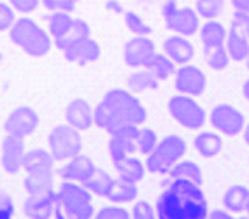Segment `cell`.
I'll return each instance as SVG.
<instances>
[{"label": "cell", "instance_id": "1", "mask_svg": "<svg viewBox=\"0 0 249 219\" xmlns=\"http://www.w3.org/2000/svg\"><path fill=\"white\" fill-rule=\"evenodd\" d=\"M156 218L160 219H204L207 200L202 186L188 179H169L156 200Z\"/></svg>", "mask_w": 249, "mask_h": 219}, {"label": "cell", "instance_id": "2", "mask_svg": "<svg viewBox=\"0 0 249 219\" xmlns=\"http://www.w3.org/2000/svg\"><path fill=\"white\" fill-rule=\"evenodd\" d=\"M95 111V125L111 135L114 130L130 125H142L147 118L146 107L134 95L121 88L109 90L98 102Z\"/></svg>", "mask_w": 249, "mask_h": 219}, {"label": "cell", "instance_id": "3", "mask_svg": "<svg viewBox=\"0 0 249 219\" xmlns=\"http://www.w3.org/2000/svg\"><path fill=\"white\" fill-rule=\"evenodd\" d=\"M9 37L14 44L34 58H40L48 54L53 44V37L42 27H39L34 19L19 18L9 28Z\"/></svg>", "mask_w": 249, "mask_h": 219}, {"label": "cell", "instance_id": "4", "mask_svg": "<svg viewBox=\"0 0 249 219\" xmlns=\"http://www.w3.org/2000/svg\"><path fill=\"white\" fill-rule=\"evenodd\" d=\"M186 142L178 135H169L158 142L146 158V168L153 174H169L174 165L184 156Z\"/></svg>", "mask_w": 249, "mask_h": 219}, {"label": "cell", "instance_id": "5", "mask_svg": "<svg viewBox=\"0 0 249 219\" xmlns=\"http://www.w3.org/2000/svg\"><path fill=\"white\" fill-rule=\"evenodd\" d=\"M58 193H60L63 212H65L67 218H77V219L93 218L91 191L88 188H85L81 183L77 184L74 181H63Z\"/></svg>", "mask_w": 249, "mask_h": 219}, {"label": "cell", "instance_id": "6", "mask_svg": "<svg viewBox=\"0 0 249 219\" xmlns=\"http://www.w3.org/2000/svg\"><path fill=\"white\" fill-rule=\"evenodd\" d=\"M79 132L81 130L74 128L72 125H60L53 128V132L49 134L48 146L54 161L71 160L79 154L83 149V137Z\"/></svg>", "mask_w": 249, "mask_h": 219}, {"label": "cell", "instance_id": "7", "mask_svg": "<svg viewBox=\"0 0 249 219\" xmlns=\"http://www.w3.org/2000/svg\"><path fill=\"white\" fill-rule=\"evenodd\" d=\"M169 114L182 128L200 130L205 123V112L202 105L195 102L190 95H176L169 100Z\"/></svg>", "mask_w": 249, "mask_h": 219}, {"label": "cell", "instance_id": "8", "mask_svg": "<svg viewBox=\"0 0 249 219\" xmlns=\"http://www.w3.org/2000/svg\"><path fill=\"white\" fill-rule=\"evenodd\" d=\"M200 14L192 11L190 7L179 9L176 5V0H167L163 5V18L167 28L181 35H195L200 28Z\"/></svg>", "mask_w": 249, "mask_h": 219}, {"label": "cell", "instance_id": "9", "mask_svg": "<svg viewBox=\"0 0 249 219\" xmlns=\"http://www.w3.org/2000/svg\"><path fill=\"white\" fill-rule=\"evenodd\" d=\"M23 212L32 219H62L63 205L60 193L49 191L44 195H30L23 203Z\"/></svg>", "mask_w": 249, "mask_h": 219}, {"label": "cell", "instance_id": "10", "mask_svg": "<svg viewBox=\"0 0 249 219\" xmlns=\"http://www.w3.org/2000/svg\"><path fill=\"white\" fill-rule=\"evenodd\" d=\"M211 125L221 135L237 137L244 130V116L230 103H219L211 112Z\"/></svg>", "mask_w": 249, "mask_h": 219}, {"label": "cell", "instance_id": "11", "mask_svg": "<svg viewBox=\"0 0 249 219\" xmlns=\"http://www.w3.org/2000/svg\"><path fill=\"white\" fill-rule=\"evenodd\" d=\"M137 135L139 126L135 125L123 126L112 132L109 139V154H111L112 163L137 152Z\"/></svg>", "mask_w": 249, "mask_h": 219}, {"label": "cell", "instance_id": "12", "mask_svg": "<svg viewBox=\"0 0 249 219\" xmlns=\"http://www.w3.org/2000/svg\"><path fill=\"white\" fill-rule=\"evenodd\" d=\"M205 84H207V77L205 74L195 65H188L184 63L181 68L176 70L174 77V88L178 93L190 95V97H198L204 93Z\"/></svg>", "mask_w": 249, "mask_h": 219}, {"label": "cell", "instance_id": "13", "mask_svg": "<svg viewBox=\"0 0 249 219\" xmlns=\"http://www.w3.org/2000/svg\"><path fill=\"white\" fill-rule=\"evenodd\" d=\"M37 126H39V116H37V112L34 109L27 107V105L14 109L4 123L5 134L23 137V139L34 134Z\"/></svg>", "mask_w": 249, "mask_h": 219}, {"label": "cell", "instance_id": "14", "mask_svg": "<svg viewBox=\"0 0 249 219\" xmlns=\"http://www.w3.org/2000/svg\"><path fill=\"white\" fill-rule=\"evenodd\" d=\"M25 139L23 137H16V135H9L2 140V168L7 174H18L19 168H23V161H25Z\"/></svg>", "mask_w": 249, "mask_h": 219}, {"label": "cell", "instance_id": "15", "mask_svg": "<svg viewBox=\"0 0 249 219\" xmlns=\"http://www.w3.org/2000/svg\"><path fill=\"white\" fill-rule=\"evenodd\" d=\"M155 53V42L151 39H147V35H137L134 39H130L124 46V63L132 68L146 67Z\"/></svg>", "mask_w": 249, "mask_h": 219}, {"label": "cell", "instance_id": "16", "mask_svg": "<svg viewBox=\"0 0 249 219\" xmlns=\"http://www.w3.org/2000/svg\"><path fill=\"white\" fill-rule=\"evenodd\" d=\"M95 163L85 154H77V156L67 160V163L60 168V177L63 181H74V183H85L89 175L95 172Z\"/></svg>", "mask_w": 249, "mask_h": 219}, {"label": "cell", "instance_id": "17", "mask_svg": "<svg viewBox=\"0 0 249 219\" xmlns=\"http://www.w3.org/2000/svg\"><path fill=\"white\" fill-rule=\"evenodd\" d=\"M65 119L69 125L77 130H89V126L95 125V111L89 107V103L83 99H74L65 109Z\"/></svg>", "mask_w": 249, "mask_h": 219}, {"label": "cell", "instance_id": "18", "mask_svg": "<svg viewBox=\"0 0 249 219\" xmlns=\"http://www.w3.org/2000/svg\"><path fill=\"white\" fill-rule=\"evenodd\" d=\"M63 54H65V58L69 62L77 63V65H88V63L98 60L100 46L89 37V39H83L79 42H76V44L69 46L67 50H63Z\"/></svg>", "mask_w": 249, "mask_h": 219}, {"label": "cell", "instance_id": "19", "mask_svg": "<svg viewBox=\"0 0 249 219\" xmlns=\"http://www.w3.org/2000/svg\"><path fill=\"white\" fill-rule=\"evenodd\" d=\"M165 54L172 58L179 65H184V63L192 62L193 56H195V48L190 40L186 39V35H172L165 40L163 44Z\"/></svg>", "mask_w": 249, "mask_h": 219}, {"label": "cell", "instance_id": "20", "mask_svg": "<svg viewBox=\"0 0 249 219\" xmlns=\"http://www.w3.org/2000/svg\"><path fill=\"white\" fill-rule=\"evenodd\" d=\"M53 154L46 149H32L25 154L23 168L27 170V174L53 175Z\"/></svg>", "mask_w": 249, "mask_h": 219}, {"label": "cell", "instance_id": "21", "mask_svg": "<svg viewBox=\"0 0 249 219\" xmlns=\"http://www.w3.org/2000/svg\"><path fill=\"white\" fill-rule=\"evenodd\" d=\"M114 168L118 172V177L128 183L137 184L139 181H142L144 174H146V165L139 158L126 156L120 161H114Z\"/></svg>", "mask_w": 249, "mask_h": 219}, {"label": "cell", "instance_id": "22", "mask_svg": "<svg viewBox=\"0 0 249 219\" xmlns=\"http://www.w3.org/2000/svg\"><path fill=\"white\" fill-rule=\"evenodd\" d=\"M223 203H225V209L230 212H244L249 205V189L246 186H240V184L230 186L225 191Z\"/></svg>", "mask_w": 249, "mask_h": 219}, {"label": "cell", "instance_id": "23", "mask_svg": "<svg viewBox=\"0 0 249 219\" xmlns=\"http://www.w3.org/2000/svg\"><path fill=\"white\" fill-rule=\"evenodd\" d=\"M44 21L48 23V32L49 35L53 37V42H56L58 39H62L67 30L71 28L74 18L71 16V13H63V11H53L51 14L44 16Z\"/></svg>", "mask_w": 249, "mask_h": 219}, {"label": "cell", "instance_id": "24", "mask_svg": "<svg viewBox=\"0 0 249 219\" xmlns=\"http://www.w3.org/2000/svg\"><path fill=\"white\" fill-rule=\"evenodd\" d=\"M91 37V30H89V25L86 21H83V19H74L71 25V28L67 30V34L62 37V39H58L56 42H54V46H56L58 50H67L69 46L76 44V42H79V40L83 39H89Z\"/></svg>", "mask_w": 249, "mask_h": 219}, {"label": "cell", "instance_id": "25", "mask_svg": "<svg viewBox=\"0 0 249 219\" xmlns=\"http://www.w3.org/2000/svg\"><path fill=\"white\" fill-rule=\"evenodd\" d=\"M195 149L198 154L204 158H214L218 156L223 149V140L218 134L213 132H202L200 135L195 137Z\"/></svg>", "mask_w": 249, "mask_h": 219}, {"label": "cell", "instance_id": "26", "mask_svg": "<svg viewBox=\"0 0 249 219\" xmlns=\"http://www.w3.org/2000/svg\"><path fill=\"white\" fill-rule=\"evenodd\" d=\"M114 181L116 179H112L106 170L95 168V172L89 175L85 183H83V186H85V188H88L89 191L93 193V195H98V197L107 198L109 191L112 189V184H114Z\"/></svg>", "mask_w": 249, "mask_h": 219}, {"label": "cell", "instance_id": "27", "mask_svg": "<svg viewBox=\"0 0 249 219\" xmlns=\"http://www.w3.org/2000/svg\"><path fill=\"white\" fill-rule=\"evenodd\" d=\"M137 195V186L134 183H128V181H123L118 177L112 184V189L107 195V200H111L112 203H128V202L135 200Z\"/></svg>", "mask_w": 249, "mask_h": 219}, {"label": "cell", "instance_id": "28", "mask_svg": "<svg viewBox=\"0 0 249 219\" xmlns=\"http://www.w3.org/2000/svg\"><path fill=\"white\" fill-rule=\"evenodd\" d=\"M169 177L170 179H188V181H193L195 184L202 186L204 183V177H202V170L200 167L196 165L195 161H178L174 168L169 172Z\"/></svg>", "mask_w": 249, "mask_h": 219}, {"label": "cell", "instance_id": "29", "mask_svg": "<svg viewBox=\"0 0 249 219\" xmlns=\"http://www.w3.org/2000/svg\"><path fill=\"white\" fill-rule=\"evenodd\" d=\"M204 56L205 63L214 70H223L227 68L230 62V54L227 51V44H209L204 46Z\"/></svg>", "mask_w": 249, "mask_h": 219}, {"label": "cell", "instance_id": "30", "mask_svg": "<svg viewBox=\"0 0 249 219\" xmlns=\"http://www.w3.org/2000/svg\"><path fill=\"white\" fill-rule=\"evenodd\" d=\"M126 84H128V88L132 91L156 90V88H160V79H158L149 68H146V70L134 72V74L128 77V83H126Z\"/></svg>", "mask_w": 249, "mask_h": 219}, {"label": "cell", "instance_id": "31", "mask_svg": "<svg viewBox=\"0 0 249 219\" xmlns=\"http://www.w3.org/2000/svg\"><path fill=\"white\" fill-rule=\"evenodd\" d=\"M227 51L230 54V60L233 62H244L249 54V40L246 37L239 35L235 32H228L227 35Z\"/></svg>", "mask_w": 249, "mask_h": 219}, {"label": "cell", "instance_id": "32", "mask_svg": "<svg viewBox=\"0 0 249 219\" xmlns=\"http://www.w3.org/2000/svg\"><path fill=\"white\" fill-rule=\"evenodd\" d=\"M144 68H149L158 79L165 81V79H169L174 72H176V62H174L172 58H169L167 54L155 53L153 54V58L147 62V65Z\"/></svg>", "mask_w": 249, "mask_h": 219}, {"label": "cell", "instance_id": "33", "mask_svg": "<svg viewBox=\"0 0 249 219\" xmlns=\"http://www.w3.org/2000/svg\"><path fill=\"white\" fill-rule=\"evenodd\" d=\"M227 35H228V32L225 30V27H223L221 23L209 19L205 25H202L200 39H202V44L204 46L225 44V42H227Z\"/></svg>", "mask_w": 249, "mask_h": 219}, {"label": "cell", "instance_id": "34", "mask_svg": "<svg viewBox=\"0 0 249 219\" xmlns=\"http://www.w3.org/2000/svg\"><path fill=\"white\" fill-rule=\"evenodd\" d=\"M25 189L28 195H44V193L54 191L53 175L28 174L25 177Z\"/></svg>", "mask_w": 249, "mask_h": 219}, {"label": "cell", "instance_id": "35", "mask_svg": "<svg viewBox=\"0 0 249 219\" xmlns=\"http://www.w3.org/2000/svg\"><path fill=\"white\" fill-rule=\"evenodd\" d=\"M158 146V135L153 128H139L137 135V151L141 154H149Z\"/></svg>", "mask_w": 249, "mask_h": 219}, {"label": "cell", "instance_id": "36", "mask_svg": "<svg viewBox=\"0 0 249 219\" xmlns=\"http://www.w3.org/2000/svg\"><path fill=\"white\" fill-rule=\"evenodd\" d=\"M196 13L200 14L202 18L213 19L218 14H221L225 0H196Z\"/></svg>", "mask_w": 249, "mask_h": 219}, {"label": "cell", "instance_id": "37", "mask_svg": "<svg viewBox=\"0 0 249 219\" xmlns=\"http://www.w3.org/2000/svg\"><path fill=\"white\" fill-rule=\"evenodd\" d=\"M124 23H126L128 30L132 32V34H135V35H149L153 32V28L149 27L147 23H144L139 14L132 13V11L124 13Z\"/></svg>", "mask_w": 249, "mask_h": 219}, {"label": "cell", "instance_id": "38", "mask_svg": "<svg viewBox=\"0 0 249 219\" xmlns=\"http://www.w3.org/2000/svg\"><path fill=\"white\" fill-rule=\"evenodd\" d=\"M230 30L239 34V35L246 37L249 40V13H244V11H235L233 18H231L230 23Z\"/></svg>", "mask_w": 249, "mask_h": 219}, {"label": "cell", "instance_id": "39", "mask_svg": "<svg viewBox=\"0 0 249 219\" xmlns=\"http://www.w3.org/2000/svg\"><path fill=\"white\" fill-rule=\"evenodd\" d=\"M14 7L11 4H5V2H0V32L9 30L13 27V23L16 21L14 18Z\"/></svg>", "mask_w": 249, "mask_h": 219}, {"label": "cell", "instance_id": "40", "mask_svg": "<svg viewBox=\"0 0 249 219\" xmlns=\"http://www.w3.org/2000/svg\"><path fill=\"white\" fill-rule=\"evenodd\" d=\"M97 218L98 219H128L130 212L120 205H109L98 210Z\"/></svg>", "mask_w": 249, "mask_h": 219}, {"label": "cell", "instance_id": "41", "mask_svg": "<svg viewBox=\"0 0 249 219\" xmlns=\"http://www.w3.org/2000/svg\"><path fill=\"white\" fill-rule=\"evenodd\" d=\"M79 0H42L48 11H63V13H72L76 9V5Z\"/></svg>", "mask_w": 249, "mask_h": 219}, {"label": "cell", "instance_id": "42", "mask_svg": "<svg viewBox=\"0 0 249 219\" xmlns=\"http://www.w3.org/2000/svg\"><path fill=\"white\" fill-rule=\"evenodd\" d=\"M132 216H134L135 219H153V218H156V209H153L149 202L141 200V202H137L134 205V209H132Z\"/></svg>", "mask_w": 249, "mask_h": 219}, {"label": "cell", "instance_id": "43", "mask_svg": "<svg viewBox=\"0 0 249 219\" xmlns=\"http://www.w3.org/2000/svg\"><path fill=\"white\" fill-rule=\"evenodd\" d=\"M14 216V202L13 198L0 188V219H9Z\"/></svg>", "mask_w": 249, "mask_h": 219}, {"label": "cell", "instance_id": "44", "mask_svg": "<svg viewBox=\"0 0 249 219\" xmlns=\"http://www.w3.org/2000/svg\"><path fill=\"white\" fill-rule=\"evenodd\" d=\"M42 0H9V4L19 13H34Z\"/></svg>", "mask_w": 249, "mask_h": 219}, {"label": "cell", "instance_id": "45", "mask_svg": "<svg viewBox=\"0 0 249 219\" xmlns=\"http://www.w3.org/2000/svg\"><path fill=\"white\" fill-rule=\"evenodd\" d=\"M231 5L235 7V11L249 13V0H231Z\"/></svg>", "mask_w": 249, "mask_h": 219}, {"label": "cell", "instance_id": "46", "mask_svg": "<svg viewBox=\"0 0 249 219\" xmlns=\"http://www.w3.org/2000/svg\"><path fill=\"white\" fill-rule=\"evenodd\" d=\"M211 218H223V219H230V210L228 212H223V210H214V212H211Z\"/></svg>", "mask_w": 249, "mask_h": 219}, {"label": "cell", "instance_id": "47", "mask_svg": "<svg viewBox=\"0 0 249 219\" xmlns=\"http://www.w3.org/2000/svg\"><path fill=\"white\" fill-rule=\"evenodd\" d=\"M242 93H244V99L249 102V79L244 83V86H242Z\"/></svg>", "mask_w": 249, "mask_h": 219}, {"label": "cell", "instance_id": "48", "mask_svg": "<svg viewBox=\"0 0 249 219\" xmlns=\"http://www.w3.org/2000/svg\"><path fill=\"white\" fill-rule=\"evenodd\" d=\"M244 142L249 146V125H246V128H244Z\"/></svg>", "mask_w": 249, "mask_h": 219}, {"label": "cell", "instance_id": "49", "mask_svg": "<svg viewBox=\"0 0 249 219\" xmlns=\"http://www.w3.org/2000/svg\"><path fill=\"white\" fill-rule=\"evenodd\" d=\"M246 65H248V68H249V54H248V58H246Z\"/></svg>", "mask_w": 249, "mask_h": 219}, {"label": "cell", "instance_id": "50", "mask_svg": "<svg viewBox=\"0 0 249 219\" xmlns=\"http://www.w3.org/2000/svg\"><path fill=\"white\" fill-rule=\"evenodd\" d=\"M0 63H2V54H0Z\"/></svg>", "mask_w": 249, "mask_h": 219}, {"label": "cell", "instance_id": "51", "mask_svg": "<svg viewBox=\"0 0 249 219\" xmlns=\"http://www.w3.org/2000/svg\"><path fill=\"white\" fill-rule=\"evenodd\" d=\"M248 214H249V205H248Z\"/></svg>", "mask_w": 249, "mask_h": 219}]
</instances>
